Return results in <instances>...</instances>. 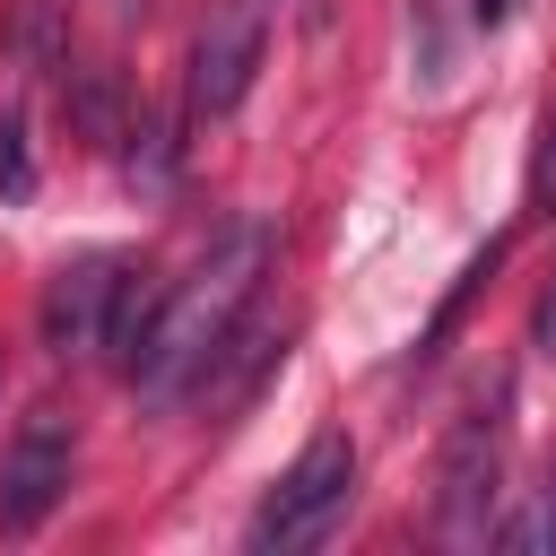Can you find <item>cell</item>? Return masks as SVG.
Wrapping results in <instances>:
<instances>
[{
  "instance_id": "cell-1",
  "label": "cell",
  "mask_w": 556,
  "mask_h": 556,
  "mask_svg": "<svg viewBox=\"0 0 556 556\" xmlns=\"http://www.w3.org/2000/svg\"><path fill=\"white\" fill-rule=\"evenodd\" d=\"M261 269H269V235H261V226H235L182 287L156 295V321H148V339H139V356H130L122 382H139V400H156V408L191 400L200 374L217 365V348L235 339V321L252 313Z\"/></svg>"
},
{
  "instance_id": "cell-2",
  "label": "cell",
  "mask_w": 556,
  "mask_h": 556,
  "mask_svg": "<svg viewBox=\"0 0 556 556\" xmlns=\"http://www.w3.org/2000/svg\"><path fill=\"white\" fill-rule=\"evenodd\" d=\"M348 495H356V443H348V434H313V443L287 460V478L261 495L252 547H261V556H287V547L330 539V521L348 513Z\"/></svg>"
},
{
  "instance_id": "cell-3",
  "label": "cell",
  "mask_w": 556,
  "mask_h": 556,
  "mask_svg": "<svg viewBox=\"0 0 556 556\" xmlns=\"http://www.w3.org/2000/svg\"><path fill=\"white\" fill-rule=\"evenodd\" d=\"M495 478H504V382L478 391L452 434H443V486H434V530L452 547H478L486 539V504H495Z\"/></svg>"
},
{
  "instance_id": "cell-4",
  "label": "cell",
  "mask_w": 556,
  "mask_h": 556,
  "mask_svg": "<svg viewBox=\"0 0 556 556\" xmlns=\"http://www.w3.org/2000/svg\"><path fill=\"white\" fill-rule=\"evenodd\" d=\"M261 52H269L261 9H252V0H217V9L200 17V35H191V87H182V113H191V122L235 113V104L252 96Z\"/></svg>"
},
{
  "instance_id": "cell-5",
  "label": "cell",
  "mask_w": 556,
  "mask_h": 556,
  "mask_svg": "<svg viewBox=\"0 0 556 556\" xmlns=\"http://www.w3.org/2000/svg\"><path fill=\"white\" fill-rule=\"evenodd\" d=\"M61 495H70V417H61V400H35L0 460V530H17V539L43 530Z\"/></svg>"
},
{
  "instance_id": "cell-6",
  "label": "cell",
  "mask_w": 556,
  "mask_h": 556,
  "mask_svg": "<svg viewBox=\"0 0 556 556\" xmlns=\"http://www.w3.org/2000/svg\"><path fill=\"white\" fill-rule=\"evenodd\" d=\"M122 287H130V261H122V252H78V261H61L52 287H43V313H35V321H43V348H52V356L104 348V321H113Z\"/></svg>"
},
{
  "instance_id": "cell-7",
  "label": "cell",
  "mask_w": 556,
  "mask_h": 556,
  "mask_svg": "<svg viewBox=\"0 0 556 556\" xmlns=\"http://www.w3.org/2000/svg\"><path fill=\"white\" fill-rule=\"evenodd\" d=\"M278 356H287V330H278V321H235V339H226V348H217V365L200 374V400H226V408H235V400H252V391H261V374H269Z\"/></svg>"
},
{
  "instance_id": "cell-8",
  "label": "cell",
  "mask_w": 556,
  "mask_h": 556,
  "mask_svg": "<svg viewBox=\"0 0 556 556\" xmlns=\"http://www.w3.org/2000/svg\"><path fill=\"white\" fill-rule=\"evenodd\" d=\"M495 269H504V235H495V243H486V252H469V269H460V278H452V295H443V313H434V321H426V339H417V356H443V339H452V330H460V313H469V295H478V287H486V278H495Z\"/></svg>"
},
{
  "instance_id": "cell-9",
  "label": "cell",
  "mask_w": 556,
  "mask_h": 556,
  "mask_svg": "<svg viewBox=\"0 0 556 556\" xmlns=\"http://www.w3.org/2000/svg\"><path fill=\"white\" fill-rule=\"evenodd\" d=\"M9 43L26 52V70H52L61 61V0H26L17 26H9Z\"/></svg>"
},
{
  "instance_id": "cell-10",
  "label": "cell",
  "mask_w": 556,
  "mask_h": 556,
  "mask_svg": "<svg viewBox=\"0 0 556 556\" xmlns=\"http://www.w3.org/2000/svg\"><path fill=\"white\" fill-rule=\"evenodd\" d=\"M504 547H521V556H556V478L530 495V513H513L504 530H495Z\"/></svg>"
},
{
  "instance_id": "cell-11",
  "label": "cell",
  "mask_w": 556,
  "mask_h": 556,
  "mask_svg": "<svg viewBox=\"0 0 556 556\" xmlns=\"http://www.w3.org/2000/svg\"><path fill=\"white\" fill-rule=\"evenodd\" d=\"M0 191H9V200L35 191V165H26V113H0Z\"/></svg>"
},
{
  "instance_id": "cell-12",
  "label": "cell",
  "mask_w": 556,
  "mask_h": 556,
  "mask_svg": "<svg viewBox=\"0 0 556 556\" xmlns=\"http://www.w3.org/2000/svg\"><path fill=\"white\" fill-rule=\"evenodd\" d=\"M530 191H539V208L556 217V104H547V122H539V156H530Z\"/></svg>"
},
{
  "instance_id": "cell-13",
  "label": "cell",
  "mask_w": 556,
  "mask_h": 556,
  "mask_svg": "<svg viewBox=\"0 0 556 556\" xmlns=\"http://www.w3.org/2000/svg\"><path fill=\"white\" fill-rule=\"evenodd\" d=\"M530 348L539 356H556V278L539 287V304H530Z\"/></svg>"
}]
</instances>
